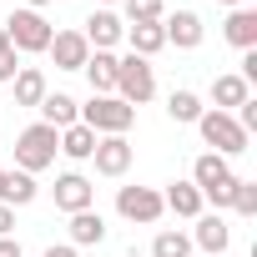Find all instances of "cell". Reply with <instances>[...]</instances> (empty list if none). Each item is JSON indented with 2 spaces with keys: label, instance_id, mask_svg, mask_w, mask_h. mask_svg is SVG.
Masks as SVG:
<instances>
[{
  "label": "cell",
  "instance_id": "25",
  "mask_svg": "<svg viewBox=\"0 0 257 257\" xmlns=\"http://www.w3.org/2000/svg\"><path fill=\"white\" fill-rule=\"evenodd\" d=\"M192 252V237H182V232H157V242H152V257H187Z\"/></svg>",
  "mask_w": 257,
  "mask_h": 257
},
{
  "label": "cell",
  "instance_id": "23",
  "mask_svg": "<svg viewBox=\"0 0 257 257\" xmlns=\"http://www.w3.org/2000/svg\"><path fill=\"white\" fill-rule=\"evenodd\" d=\"M162 202H167L177 217H202V192H197L192 182H172V192H167Z\"/></svg>",
  "mask_w": 257,
  "mask_h": 257
},
{
  "label": "cell",
  "instance_id": "19",
  "mask_svg": "<svg viewBox=\"0 0 257 257\" xmlns=\"http://www.w3.org/2000/svg\"><path fill=\"white\" fill-rule=\"evenodd\" d=\"M126 41H132V56H157L162 46H167V36H162V21H147V26H126Z\"/></svg>",
  "mask_w": 257,
  "mask_h": 257
},
{
  "label": "cell",
  "instance_id": "33",
  "mask_svg": "<svg viewBox=\"0 0 257 257\" xmlns=\"http://www.w3.org/2000/svg\"><path fill=\"white\" fill-rule=\"evenodd\" d=\"M41 6H51V0H26V11H41Z\"/></svg>",
  "mask_w": 257,
  "mask_h": 257
},
{
  "label": "cell",
  "instance_id": "28",
  "mask_svg": "<svg viewBox=\"0 0 257 257\" xmlns=\"http://www.w3.org/2000/svg\"><path fill=\"white\" fill-rule=\"evenodd\" d=\"M16 71H21V51H6L0 56V81H16Z\"/></svg>",
  "mask_w": 257,
  "mask_h": 257
},
{
  "label": "cell",
  "instance_id": "4",
  "mask_svg": "<svg viewBox=\"0 0 257 257\" xmlns=\"http://www.w3.org/2000/svg\"><path fill=\"white\" fill-rule=\"evenodd\" d=\"M197 132H202V142L217 157H242L247 152V132L232 121V111H202L197 116Z\"/></svg>",
  "mask_w": 257,
  "mask_h": 257
},
{
  "label": "cell",
  "instance_id": "20",
  "mask_svg": "<svg viewBox=\"0 0 257 257\" xmlns=\"http://www.w3.org/2000/svg\"><path fill=\"white\" fill-rule=\"evenodd\" d=\"M227 242H232V227L222 217H197V247H207L212 257H222Z\"/></svg>",
  "mask_w": 257,
  "mask_h": 257
},
{
  "label": "cell",
  "instance_id": "9",
  "mask_svg": "<svg viewBox=\"0 0 257 257\" xmlns=\"http://www.w3.org/2000/svg\"><path fill=\"white\" fill-rule=\"evenodd\" d=\"M91 162H96L101 177H126V167H132V142H126V137H101L96 152H91Z\"/></svg>",
  "mask_w": 257,
  "mask_h": 257
},
{
  "label": "cell",
  "instance_id": "21",
  "mask_svg": "<svg viewBox=\"0 0 257 257\" xmlns=\"http://www.w3.org/2000/svg\"><path fill=\"white\" fill-rule=\"evenodd\" d=\"M96 142H101V137L91 132V126H81V121H76V126H66V132H61V152H66L71 162H86V157L96 152Z\"/></svg>",
  "mask_w": 257,
  "mask_h": 257
},
{
  "label": "cell",
  "instance_id": "26",
  "mask_svg": "<svg viewBox=\"0 0 257 257\" xmlns=\"http://www.w3.org/2000/svg\"><path fill=\"white\" fill-rule=\"evenodd\" d=\"M162 0H126V21L132 26H147V21H162Z\"/></svg>",
  "mask_w": 257,
  "mask_h": 257
},
{
  "label": "cell",
  "instance_id": "8",
  "mask_svg": "<svg viewBox=\"0 0 257 257\" xmlns=\"http://www.w3.org/2000/svg\"><path fill=\"white\" fill-rule=\"evenodd\" d=\"M46 51H51L56 71H81V66L91 61V46H86V36H81V31H56Z\"/></svg>",
  "mask_w": 257,
  "mask_h": 257
},
{
  "label": "cell",
  "instance_id": "29",
  "mask_svg": "<svg viewBox=\"0 0 257 257\" xmlns=\"http://www.w3.org/2000/svg\"><path fill=\"white\" fill-rule=\"evenodd\" d=\"M11 227H16V212H11V207H0V237H11Z\"/></svg>",
  "mask_w": 257,
  "mask_h": 257
},
{
  "label": "cell",
  "instance_id": "34",
  "mask_svg": "<svg viewBox=\"0 0 257 257\" xmlns=\"http://www.w3.org/2000/svg\"><path fill=\"white\" fill-rule=\"evenodd\" d=\"M222 6H247V0H222Z\"/></svg>",
  "mask_w": 257,
  "mask_h": 257
},
{
  "label": "cell",
  "instance_id": "18",
  "mask_svg": "<svg viewBox=\"0 0 257 257\" xmlns=\"http://www.w3.org/2000/svg\"><path fill=\"white\" fill-rule=\"evenodd\" d=\"M46 76H41V66H21L16 71V106H41L46 101Z\"/></svg>",
  "mask_w": 257,
  "mask_h": 257
},
{
  "label": "cell",
  "instance_id": "5",
  "mask_svg": "<svg viewBox=\"0 0 257 257\" xmlns=\"http://www.w3.org/2000/svg\"><path fill=\"white\" fill-rule=\"evenodd\" d=\"M116 96H121L126 106H142V101L157 96V76H152V66H147L142 56L116 61Z\"/></svg>",
  "mask_w": 257,
  "mask_h": 257
},
{
  "label": "cell",
  "instance_id": "35",
  "mask_svg": "<svg viewBox=\"0 0 257 257\" xmlns=\"http://www.w3.org/2000/svg\"><path fill=\"white\" fill-rule=\"evenodd\" d=\"M126 257H137V252H126Z\"/></svg>",
  "mask_w": 257,
  "mask_h": 257
},
{
  "label": "cell",
  "instance_id": "10",
  "mask_svg": "<svg viewBox=\"0 0 257 257\" xmlns=\"http://www.w3.org/2000/svg\"><path fill=\"white\" fill-rule=\"evenodd\" d=\"M162 36H167L177 51H197V46H202V16H197V11H177V16L162 21Z\"/></svg>",
  "mask_w": 257,
  "mask_h": 257
},
{
  "label": "cell",
  "instance_id": "32",
  "mask_svg": "<svg viewBox=\"0 0 257 257\" xmlns=\"http://www.w3.org/2000/svg\"><path fill=\"white\" fill-rule=\"evenodd\" d=\"M11 51V41H6V26H0V56H6Z\"/></svg>",
  "mask_w": 257,
  "mask_h": 257
},
{
  "label": "cell",
  "instance_id": "27",
  "mask_svg": "<svg viewBox=\"0 0 257 257\" xmlns=\"http://www.w3.org/2000/svg\"><path fill=\"white\" fill-rule=\"evenodd\" d=\"M232 207H237L242 217H257V182H242V177H237V187H232Z\"/></svg>",
  "mask_w": 257,
  "mask_h": 257
},
{
  "label": "cell",
  "instance_id": "24",
  "mask_svg": "<svg viewBox=\"0 0 257 257\" xmlns=\"http://www.w3.org/2000/svg\"><path fill=\"white\" fill-rule=\"evenodd\" d=\"M167 116H172V121H182V126H187V121H197V116H202V96H197V91H172Z\"/></svg>",
  "mask_w": 257,
  "mask_h": 257
},
{
  "label": "cell",
  "instance_id": "31",
  "mask_svg": "<svg viewBox=\"0 0 257 257\" xmlns=\"http://www.w3.org/2000/svg\"><path fill=\"white\" fill-rule=\"evenodd\" d=\"M46 257H76V247H46Z\"/></svg>",
  "mask_w": 257,
  "mask_h": 257
},
{
  "label": "cell",
  "instance_id": "2",
  "mask_svg": "<svg viewBox=\"0 0 257 257\" xmlns=\"http://www.w3.org/2000/svg\"><path fill=\"white\" fill-rule=\"evenodd\" d=\"M137 121V106H126L121 96H91V106H81V126H91L96 137H126Z\"/></svg>",
  "mask_w": 257,
  "mask_h": 257
},
{
  "label": "cell",
  "instance_id": "30",
  "mask_svg": "<svg viewBox=\"0 0 257 257\" xmlns=\"http://www.w3.org/2000/svg\"><path fill=\"white\" fill-rule=\"evenodd\" d=\"M0 257H21V242H11V237H0Z\"/></svg>",
  "mask_w": 257,
  "mask_h": 257
},
{
  "label": "cell",
  "instance_id": "1",
  "mask_svg": "<svg viewBox=\"0 0 257 257\" xmlns=\"http://www.w3.org/2000/svg\"><path fill=\"white\" fill-rule=\"evenodd\" d=\"M56 152H61V132L56 126H46V121H36V126H26V132L16 137V167L21 172H46L51 162H56Z\"/></svg>",
  "mask_w": 257,
  "mask_h": 257
},
{
  "label": "cell",
  "instance_id": "17",
  "mask_svg": "<svg viewBox=\"0 0 257 257\" xmlns=\"http://www.w3.org/2000/svg\"><path fill=\"white\" fill-rule=\"evenodd\" d=\"M71 242L76 247H101L106 242V222H101V212H71Z\"/></svg>",
  "mask_w": 257,
  "mask_h": 257
},
{
  "label": "cell",
  "instance_id": "12",
  "mask_svg": "<svg viewBox=\"0 0 257 257\" xmlns=\"http://www.w3.org/2000/svg\"><path fill=\"white\" fill-rule=\"evenodd\" d=\"M31 202H36V177L31 172H21V167L0 172V207L16 212V207H31Z\"/></svg>",
  "mask_w": 257,
  "mask_h": 257
},
{
  "label": "cell",
  "instance_id": "11",
  "mask_svg": "<svg viewBox=\"0 0 257 257\" xmlns=\"http://www.w3.org/2000/svg\"><path fill=\"white\" fill-rule=\"evenodd\" d=\"M91 197H96V187L81 177V172H66V177H56V207L71 217V212H86L91 207Z\"/></svg>",
  "mask_w": 257,
  "mask_h": 257
},
{
  "label": "cell",
  "instance_id": "22",
  "mask_svg": "<svg viewBox=\"0 0 257 257\" xmlns=\"http://www.w3.org/2000/svg\"><path fill=\"white\" fill-rule=\"evenodd\" d=\"M212 101H217L212 111H232V106H242V101H252V96H247V81H242V76H217V81H212Z\"/></svg>",
  "mask_w": 257,
  "mask_h": 257
},
{
  "label": "cell",
  "instance_id": "16",
  "mask_svg": "<svg viewBox=\"0 0 257 257\" xmlns=\"http://www.w3.org/2000/svg\"><path fill=\"white\" fill-rule=\"evenodd\" d=\"M81 71H86V81H91L96 96H111V91H116V56H111V51H91V61H86Z\"/></svg>",
  "mask_w": 257,
  "mask_h": 257
},
{
  "label": "cell",
  "instance_id": "15",
  "mask_svg": "<svg viewBox=\"0 0 257 257\" xmlns=\"http://www.w3.org/2000/svg\"><path fill=\"white\" fill-rule=\"evenodd\" d=\"M222 36L237 46V51H252L257 46V11H247V6H237L232 16H227V26H222Z\"/></svg>",
  "mask_w": 257,
  "mask_h": 257
},
{
  "label": "cell",
  "instance_id": "14",
  "mask_svg": "<svg viewBox=\"0 0 257 257\" xmlns=\"http://www.w3.org/2000/svg\"><path fill=\"white\" fill-rule=\"evenodd\" d=\"M81 36H86V46H96V51H111V46L126 36V26H121L111 11H96V16L86 21V31H81Z\"/></svg>",
  "mask_w": 257,
  "mask_h": 257
},
{
  "label": "cell",
  "instance_id": "3",
  "mask_svg": "<svg viewBox=\"0 0 257 257\" xmlns=\"http://www.w3.org/2000/svg\"><path fill=\"white\" fill-rule=\"evenodd\" d=\"M192 187L202 192V202H217V207H232V187H237V177H232L227 157L207 152V157H197V167H192Z\"/></svg>",
  "mask_w": 257,
  "mask_h": 257
},
{
  "label": "cell",
  "instance_id": "6",
  "mask_svg": "<svg viewBox=\"0 0 257 257\" xmlns=\"http://www.w3.org/2000/svg\"><path fill=\"white\" fill-rule=\"evenodd\" d=\"M51 36H56V31L46 26L41 11H16V16L6 21V41H11V51H46Z\"/></svg>",
  "mask_w": 257,
  "mask_h": 257
},
{
  "label": "cell",
  "instance_id": "13",
  "mask_svg": "<svg viewBox=\"0 0 257 257\" xmlns=\"http://www.w3.org/2000/svg\"><path fill=\"white\" fill-rule=\"evenodd\" d=\"M36 111H41V121H46V126H56V132H66V126H76V121H81V106H76L66 91H46V101H41Z\"/></svg>",
  "mask_w": 257,
  "mask_h": 257
},
{
  "label": "cell",
  "instance_id": "7",
  "mask_svg": "<svg viewBox=\"0 0 257 257\" xmlns=\"http://www.w3.org/2000/svg\"><path fill=\"white\" fill-rule=\"evenodd\" d=\"M116 212H121L126 222L152 227V222L167 212V202H162V192H152V187H121V192H116Z\"/></svg>",
  "mask_w": 257,
  "mask_h": 257
}]
</instances>
